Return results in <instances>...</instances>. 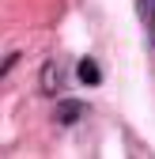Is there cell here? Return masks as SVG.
<instances>
[{
  "label": "cell",
  "mask_w": 155,
  "mask_h": 159,
  "mask_svg": "<svg viewBox=\"0 0 155 159\" xmlns=\"http://www.w3.org/2000/svg\"><path fill=\"white\" fill-rule=\"evenodd\" d=\"M99 65H95L91 61V57H87V61H80V80H83V84H99Z\"/></svg>",
  "instance_id": "obj_1"
},
{
  "label": "cell",
  "mask_w": 155,
  "mask_h": 159,
  "mask_svg": "<svg viewBox=\"0 0 155 159\" xmlns=\"http://www.w3.org/2000/svg\"><path fill=\"white\" fill-rule=\"evenodd\" d=\"M148 23H151V38H155V0H148Z\"/></svg>",
  "instance_id": "obj_2"
}]
</instances>
